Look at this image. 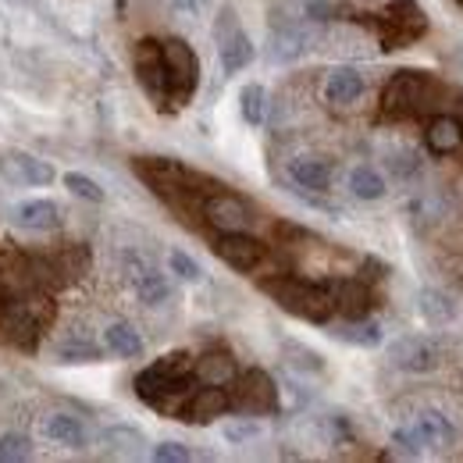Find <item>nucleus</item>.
Returning a JSON list of instances; mask_svg holds the SVG:
<instances>
[{
	"label": "nucleus",
	"instance_id": "1",
	"mask_svg": "<svg viewBox=\"0 0 463 463\" xmlns=\"http://www.w3.org/2000/svg\"><path fill=\"white\" fill-rule=\"evenodd\" d=\"M264 292L292 317H303L310 325H328L335 314V296L328 286H314L303 279H271L264 282Z\"/></svg>",
	"mask_w": 463,
	"mask_h": 463
},
{
	"label": "nucleus",
	"instance_id": "2",
	"mask_svg": "<svg viewBox=\"0 0 463 463\" xmlns=\"http://www.w3.org/2000/svg\"><path fill=\"white\" fill-rule=\"evenodd\" d=\"M193 382H196V374H193L189 356H185V353H172V356L157 360L154 367H146V371L136 378V392H139L143 403L165 410L168 400L189 396V392H193Z\"/></svg>",
	"mask_w": 463,
	"mask_h": 463
},
{
	"label": "nucleus",
	"instance_id": "3",
	"mask_svg": "<svg viewBox=\"0 0 463 463\" xmlns=\"http://www.w3.org/2000/svg\"><path fill=\"white\" fill-rule=\"evenodd\" d=\"M392 442L400 446V453H406V457H420L424 449L439 453V449H449L457 442V428H453V420L446 413L420 410L410 428H396L392 431Z\"/></svg>",
	"mask_w": 463,
	"mask_h": 463
},
{
	"label": "nucleus",
	"instance_id": "4",
	"mask_svg": "<svg viewBox=\"0 0 463 463\" xmlns=\"http://www.w3.org/2000/svg\"><path fill=\"white\" fill-rule=\"evenodd\" d=\"M232 410L246 413V417H268L279 410V389H275V378L260 367L246 371V374H235L232 382Z\"/></svg>",
	"mask_w": 463,
	"mask_h": 463
},
{
	"label": "nucleus",
	"instance_id": "5",
	"mask_svg": "<svg viewBox=\"0 0 463 463\" xmlns=\"http://www.w3.org/2000/svg\"><path fill=\"white\" fill-rule=\"evenodd\" d=\"M165 68H168V97L185 104L200 86V58L185 40H165Z\"/></svg>",
	"mask_w": 463,
	"mask_h": 463
},
{
	"label": "nucleus",
	"instance_id": "6",
	"mask_svg": "<svg viewBox=\"0 0 463 463\" xmlns=\"http://www.w3.org/2000/svg\"><path fill=\"white\" fill-rule=\"evenodd\" d=\"M121 271L132 292L146 303V307H165L172 299V282L168 275H161V268L154 260H146L143 253H125L121 257Z\"/></svg>",
	"mask_w": 463,
	"mask_h": 463
},
{
	"label": "nucleus",
	"instance_id": "7",
	"mask_svg": "<svg viewBox=\"0 0 463 463\" xmlns=\"http://www.w3.org/2000/svg\"><path fill=\"white\" fill-rule=\"evenodd\" d=\"M428 90L431 79L424 71H396V79L385 90V115L392 118H410L420 115V108H428Z\"/></svg>",
	"mask_w": 463,
	"mask_h": 463
},
{
	"label": "nucleus",
	"instance_id": "8",
	"mask_svg": "<svg viewBox=\"0 0 463 463\" xmlns=\"http://www.w3.org/2000/svg\"><path fill=\"white\" fill-rule=\"evenodd\" d=\"M214 36H218V54H222L225 75H239V71L253 61V43H250V36H246L242 25H239L235 7H222L218 25H214Z\"/></svg>",
	"mask_w": 463,
	"mask_h": 463
},
{
	"label": "nucleus",
	"instance_id": "9",
	"mask_svg": "<svg viewBox=\"0 0 463 463\" xmlns=\"http://www.w3.org/2000/svg\"><path fill=\"white\" fill-rule=\"evenodd\" d=\"M424 29H428L424 11L413 0H396L382 18V43H385V51H400L406 43H413L417 36H424Z\"/></svg>",
	"mask_w": 463,
	"mask_h": 463
},
{
	"label": "nucleus",
	"instance_id": "10",
	"mask_svg": "<svg viewBox=\"0 0 463 463\" xmlns=\"http://www.w3.org/2000/svg\"><path fill=\"white\" fill-rule=\"evenodd\" d=\"M136 79H139V86L146 90V97H150V100H157V104L172 100V97H168L165 47H161L157 40H143V43L136 47Z\"/></svg>",
	"mask_w": 463,
	"mask_h": 463
},
{
	"label": "nucleus",
	"instance_id": "11",
	"mask_svg": "<svg viewBox=\"0 0 463 463\" xmlns=\"http://www.w3.org/2000/svg\"><path fill=\"white\" fill-rule=\"evenodd\" d=\"M214 253L229 264L232 271H257L268 257V246L246 232H222L214 242Z\"/></svg>",
	"mask_w": 463,
	"mask_h": 463
},
{
	"label": "nucleus",
	"instance_id": "12",
	"mask_svg": "<svg viewBox=\"0 0 463 463\" xmlns=\"http://www.w3.org/2000/svg\"><path fill=\"white\" fill-rule=\"evenodd\" d=\"M232 410V396L225 385H203L196 392H189L185 406H178V417L189 424H207L214 417H225Z\"/></svg>",
	"mask_w": 463,
	"mask_h": 463
},
{
	"label": "nucleus",
	"instance_id": "13",
	"mask_svg": "<svg viewBox=\"0 0 463 463\" xmlns=\"http://www.w3.org/2000/svg\"><path fill=\"white\" fill-rule=\"evenodd\" d=\"M389 360H392V367H400V371L428 374V371L439 367V349H435V343H428V339H420V335H406V339H396V343L389 346Z\"/></svg>",
	"mask_w": 463,
	"mask_h": 463
},
{
	"label": "nucleus",
	"instance_id": "14",
	"mask_svg": "<svg viewBox=\"0 0 463 463\" xmlns=\"http://www.w3.org/2000/svg\"><path fill=\"white\" fill-rule=\"evenodd\" d=\"M0 332H4V339L18 343V346H29L36 339V332H40V310H36V303L33 299L7 303L4 314H0Z\"/></svg>",
	"mask_w": 463,
	"mask_h": 463
},
{
	"label": "nucleus",
	"instance_id": "15",
	"mask_svg": "<svg viewBox=\"0 0 463 463\" xmlns=\"http://www.w3.org/2000/svg\"><path fill=\"white\" fill-rule=\"evenodd\" d=\"M203 214H207V222L218 232H242L250 225V207L239 196H232V193H214L203 203Z\"/></svg>",
	"mask_w": 463,
	"mask_h": 463
},
{
	"label": "nucleus",
	"instance_id": "16",
	"mask_svg": "<svg viewBox=\"0 0 463 463\" xmlns=\"http://www.w3.org/2000/svg\"><path fill=\"white\" fill-rule=\"evenodd\" d=\"M40 431H43L47 442L64 446V449H86V446H90V428H86L82 417H75V413H51Z\"/></svg>",
	"mask_w": 463,
	"mask_h": 463
},
{
	"label": "nucleus",
	"instance_id": "17",
	"mask_svg": "<svg viewBox=\"0 0 463 463\" xmlns=\"http://www.w3.org/2000/svg\"><path fill=\"white\" fill-rule=\"evenodd\" d=\"M11 222L25 232H54L61 225V207L54 200H22L14 203Z\"/></svg>",
	"mask_w": 463,
	"mask_h": 463
},
{
	"label": "nucleus",
	"instance_id": "18",
	"mask_svg": "<svg viewBox=\"0 0 463 463\" xmlns=\"http://www.w3.org/2000/svg\"><path fill=\"white\" fill-rule=\"evenodd\" d=\"M325 97L328 104L335 108H349L364 97V75L356 68H332L328 71V82H325Z\"/></svg>",
	"mask_w": 463,
	"mask_h": 463
},
{
	"label": "nucleus",
	"instance_id": "19",
	"mask_svg": "<svg viewBox=\"0 0 463 463\" xmlns=\"http://www.w3.org/2000/svg\"><path fill=\"white\" fill-rule=\"evenodd\" d=\"M289 178L307 193H328L332 189V165L325 157H296L289 165Z\"/></svg>",
	"mask_w": 463,
	"mask_h": 463
},
{
	"label": "nucleus",
	"instance_id": "20",
	"mask_svg": "<svg viewBox=\"0 0 463 463\" xmlns=\"http://www.w3.org/2000/svg\"><path fill=\"white\" fill-rule=\"evenodd\" d=\"M424 143H428V150L439 154V157L457 154L463 146V125L449 115L431 118V121H428V132H424Z\"/></svg>",
	"mask_w": 463,
	"mask_h": 463
},
{
	"label": "nucleus",
	"instance_id": "21",
	"mask_svg": "<svg viewBox=\"0 0 463 463\" xmlns=\"http://www.w3.org/2000/svg\"><path fill=\"white\" fill-rule=\"evenodd\" d=\"M4 175L11 182H22V185H47L54 178V168L47 161H36L29 154H7L4 161Z\"/></svg>",
	"mask_w": 463,
	"mask_h": 463
},
{
	"label": "nucleus",
	"instance_id": "22",
	"mask_svg": "<svg viewBox=\"0 0 463 463\" xmlns=\"http://www.w3.org/2000/svg\"><path fill=\"white\" fill-rule=\"evenodd\" d=\"M193 374H196V382H203V385H232L239 371H235V360H232L229 353H207V356L196 360Z\"/></svg>",
	"mask_w": 463,
	"mask_h": 463
},
{
	"label": "nucleus",
	"instance_id": "23",
	"mask_svg": "<svg viewBox=\"0 0 463 463\" xmlns=\"http://www.w3.org/2000/svg\"><path fill=\"white\" fill-rule=\"evenodd\" d=\"M332 335L339 343H349V346H360V349L382 346V325L378 321H367V317H349V325H339Z\"/></svg>",
	"mask_w": 463,
	"mask_h": 463
},
{
	"label": "nucleus",
	"instance_id": "24",
	"mask_svg": "<svg viewBox=\"0 0 463 463\" xmlns=\"http://www.w3.org/2000/svg\"><path fill=\"white\" fill-rule=\"evenodd\" d=\"M100 446H104V453H111V457H136V453L146 446V439H143L139 428L115 424V428H108V431L100 435Z\"/></svg>",
	"mask_w": 463,
	"mask_h": 463
},
{
	"label": "nucleus",
	"instance_id": "25",
	"mask_svg": "<svg viewBox=\"0 0 463 463\" xmlns=\"http://www.w3.org/2000/svg\"><path fill=\"white\" fill-rule=\"evenodd\" d=\"M104 346H108V353L121 356V360H136V356L143 353V339H139V332H136L132 325L115 321V325H108V332H104Z\"/></svg>",
	"mask_w": 463,
	"mask_h": 463
},
{
	"label": "nucleus",
	"instance_id": "26",
	"mask_svg": "<svg viewBox=\"0 0 463 463\" xmlns=\"http://www.w3.org/2000/svg\"><path fill=\"white\" fill-rule=\"evenodd\" d=\"M328 289L335 296V310L346 314V317H364L371 310V296L356 282H339V286H328Z\"/></svg>",
	"mask_w": 463,
	"mask_h": 463
},
{
	"label": "nucleus",
	"instance_id": "27",
	"mask_svg": "<svg viewBox=\"0 0 463 463\" xmlns=\"http://www.w3.org/2000/svg\"><path fill=\"white\" fill-rule=\"evenodd\" d=\"M349 193L356 200H382L385 196V178L374 172L371 165H356L349 172Z\"/></svg>",
	"mask_w": 463,
	"mask_h": 463
},
{
	"label": "nucleus",
	"instance_id": "28",
	"mask_svg": "<svg viewBox=\"0 0 463 463\" xmlns=\"http://www.w3.org/2000/svg\"><path fill=\"white\" fill-rule=\"evenodd\" d=\"M303 47H307V33H303L299 25H282V29H275V36H271V61L299 58Z\"/></svg>",
	"mask_w": 463,
	"mask_h": 463
},
{
	"label": "nucleus",
	"instance_id": "29",
	"mask_svg": "<svg viewBox=\"0 0 463 463\" xmlns=\"http://www.w3.org/2000/svg\"><path fill=\"white\" fill-rule=\"evenodd\" d=\"M239 111H242V118H246L250 125H260L264 115H268V93H264V86L250 82V86L239 93Z\"/></svg>",
	"mask_w": 463,
	"mask_h": 463
},
{
	"label": "nucleus",
	"instance_id": "30",
	"mask_svg": "<svg viewBox=\"0 0 463 463\" xmlns=\"http://www.w3.org/2000/svg\"><path fill=\"white\" fill-rule=\"evenodd\" d=\"M33 457V439L22 431H4L0 435V460L4 463H22Z\"/></svg>",
	"mask_w": 463,
	"mask_h": 463
},
{
	"label": "nucleus",
	"instance_id": "31",
	"mask_svg": "<svg viewBox=\"0 0 463 463\" xmlns=\"http://www.w3.org/2000/svg\"><path fill=\"white\" fill-rule=\"evenodd\" d=\"M58 356L61 364H93V360H100V346H93L86 339H68V343H61Z\"/></svg>",
	"mask_w": 463,
	"mask_h": 463
},
{
	"label": "nucleus",
	"instance_id": "32",
	"mask_svg": "<svg viewBox=\"0 0 463 463\" xmlns=\"http://www.w3.org/2000/svg\"><path fill=\"white\" fill-rule=\"evenodd\" d=\"M168 268H172V275L178 279V282H203V268L189 257V253H182V250H172L168 253Z\"/></svg>",
	"mask_w": 463,
	"mask_h": 463
},
{
	"label": "nucleus",
	"instance_id": "33",
	"mask_svg": "<svg viewBox=\"0 0 463 463\" xmlns=\"http://www.w3.org/2000/svg\"><path fill=\"white\" fill-rule=\"evenodd\" d=\"M420 314L428 317V321H435V325H442V321H449L453 317V307H449V299L442 296V292H420Z\"/></svg>",
	"mask_w": 463,
	"mask_h": 463
},
{
	"label": "nucleus",
	"instance_id": "34",
	"mask_svg": "<svg viewBox=\"0 0 463 463\" xmlns=\"http://www.w3.org/2000/svg\"><path fill=\"white\" fill-rule=\"evenodd\" d=\"M64 185L75 193V196H82V200H90V203H100L104 200V189L90 178V175H79V172H68L64 175Z\"/></svg>",
	"mask_w": 463,
	"mask_h": 463
},
{
	"label": "nucleus",
	"instance_id": "35",
	"mask_svg": "<svg viewBox=\"0 0 463 463\" xmlns=\"http://www.w3.org/2000/svg\"><path fill=\"white\" fill-rule=\"evenodd\" d=\"M286 353L299 356V360H289L292 367H299V371H310V374H321V371H325V364H321V356H317L314 349H303V346H292V343H286Z\"/></svg>",
	"mask_w": 463,
	"mask_h": 463
},
{
	"label": "nucleus",
	"instance_id": "36",
	"mask_svg": "<svg viewBox=\"0 0 463 463\" xmlns=\"http://www.w3.org/2000/svg\"><path fill=\"white\" fill-rule=\"evenodd\" d=\"M193 457L182 442H161V446H154V460L157 463H185Z\"/></svg>",
	"mask_w": 463,
	"mask_h": 463
},
{
	"label": "nucleus",
	"instance_id": "37",
	"mask_svg": "<svg viewBox=\"0 0 463 463\" xmlns=\"http://www.w3.org/2000/svg\"><path fill=\"white\" fill-rule=\"evenodd\" d=\"M257 435H260L257 424H229V428H225V439H229V442H250V439H257Z\"/></svg>",
	"mask_w": 463,
	"mask_h": 463
},
{
	"label": "nucleus",
	"instance_id": "38",
	"mask_svg": "<svg viewBox=\"0 0 463 463\" xmlns=\"http://www.w3.org/2000/svg\"><path fill=\"white\" fill-rule=\"evenodd\" d=\"M457 4H460V7H463V0H457Z\"/></svg>",
	"mask_w": 463,
	"mask_h": 463
}]
</instances>
